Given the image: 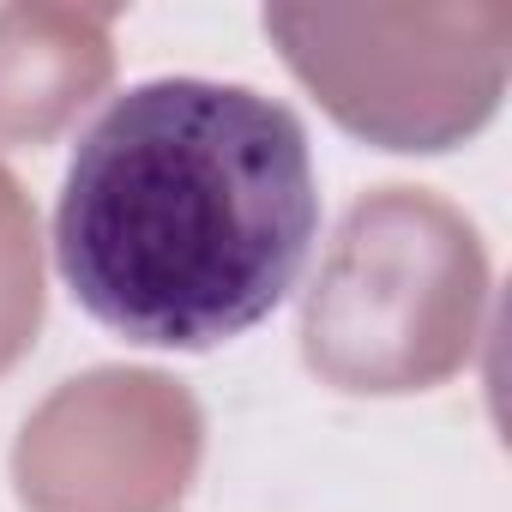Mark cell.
I'll list each match as a JSON object with an SVG mask.
<instances>
[{
    "mask_svg": "<svg viewBox=\"0 0 512 512\" xmlns=\"http://www.w3.org/2000/svg\"><path fill=\"white\" fill-rule=\"evenodd\" d=\"M320 241V181L290 103L151 79L73 145L55 266L73 302L151 350H217L284 308Z\"/></svg>",
    "mask_w": 512,
    "mask_h": 512,
    "instance_id": "1",
    "label": "cell"
}]
</instances>
